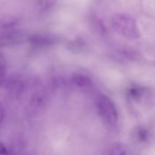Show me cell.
Here are the masks:
<instances>
[{
  "mask_svg": "<svg viewBox=\"0 0 155 155\" xmlns=\"http://www.w3.org/2000/svg\"><path fill=\"white\" fill-rule=\"evenodd\" d=\"M96 109L103 122L110 127H116L119 114L114 102L106 95H98L96 99Z\"/></svg>",
  "mask_w": 155,
  "mask_h": 155,
  "instance_id": "cell-2",
  "label": "cell"
},
{
  "mask_svg": "<svg viewBox=\"0 0 155 155\" xmlns=\"http://www.w3.org/2000/svg\"><path fill=\"white\" fill-rule=\"evenodd\" d=\"M111 27L117 33L127 39H136L140 36L136 19L129 15L122 13L113 15Z\"/></svg>",
  "mask_w": 155,
  "mask_h": 155,
  "instance_id": "cell-1",
  "label": "cell"
},
{
  "mask_svg": "<svg viewBox=\"0 0 155 155\" xmlns=\"http://www.w3.org/2000/svg\"><path fill=\"white\" fill-rule=\"evenodd\" d=\"M57 39L52 35L48 34H36L30 38L31 43L38 46H47L51 45L56 42Z\"/></svg>",
  "mask_w": 155,
  "mask_h": 155,
  "instance_id": "cell-7",
  "label": "cell"
},
{
  "mask_svg": "<svg viewBox=\"0 0 155 155\" xmlns=\"http://www.w3.org/2000/svg\"><path fill=\"white\" fill-rule=\"evenodd\" d=\"M0 155H8V149L1 142H0Z\"/></svg>",
  "mask_w": 155,
  "mask_h": 155,
  "instance_id": "cell-14",
  "label": "cell"
},
{
  "mask_svg": "<svg viewBox=\"0 0 155 155\" xmlns=\"http://www.w3.org/2000/svg\"><path fill=\"white\" fill-rule=\"evenodd\" d=\"M71 82L80 89H87L92 85V80L89 76L81 73H74L71 76Z\"/></svg>",
  "mask_w": 155,
  "mask_h": 155,
  "instance_id": "cell-6",
  "label": "cell"
},
{
  "mask_svg": "<svg viewBox=\"0 0 155 155\" xmlns=\"http://www.w3.org/2000/svg\"><path fill=\"white\" fill-rule=\"evenodd\" d=\"M30 111L33 114H37L42 110L45 106V100L43 94L41 92H35L29 101Z\"/></svg>",
  "mask_w": 155,
  "mask_h": 155,
  "instance_id": "cell-5",
  "label": "cell"
},
{
  "mask_svg": "<svg viewBox=\"0 0 155 155\" xmlns=\"http://www.w3.org/2000/svg\"><path fill=\"white\" fill-rule=\"evenodd\" d=\"M127 147L122 142H114L107 150L105 155H127Z\"/></svg>",
  "mask_w": 155,
  "mask_h": 155,
  "instance_id": "cell-9",
  "label": "cell"
},
{
  "mask_svg": "<svg viewBox=\"0 0 155 155\" xmlns=\"http://www.w3.org/2000/svg\"><path fill=\"white\" fill-rule=\"evenodd\" d=\"M26 147V140L21 134L16 135L11 142L8 155H21Z\"/></svg>",
  "mask_w": 155,
  "mask_h": 155,
  "instance_id": "cell-4",
  "label": "cell"
},
{
  "mask_svg": "<svg viewBox=\"0 0 155 155\" xmlns=\"http://www.w3.org/2000/svg\"><path fill=\"white\" fill-rule=\"evenodd\" d=\"M19 22L18 17L12 15H5L0 19V25L3 28H12Z\"/></svg>",
  "mask_w": 155,
  "mask_h": 155,
  "instance_id": "cell-10",
  "label": "cell"
},
{
  "mask_svg": "<svg viewBox=\"0 0 155 155\" xmlns=\"http://www.w3.org/2000/svg\"><path fill=\"white\" fill-rule=\"evenodd\" d=\"M135 136H137V139L141 142H146L150 136L149 131L145 127H139L136 131L135 130Z\"/></svg>",
  "mask_w": 155,
  "mask_h": 155,
  "instance_id": "cell-12",
  "label": "cell"
},
{
  "mask_svg": "<svg viewBox=\"0 0 155 155\" xmlns=\"http://www.w3.org/2000/svg\"><path fill=\"white\" fill-rule=\"evenodd\" d=\"M5 108H4V106L0 103V126L1 124H2L3 120H4V118H5Z\"/></svg>",
  "mask_w": 155,
  "mask_h": 155,
  "instance_id": "cell-15",
  "label": "cell"
},
{
  "mask_svg": "<svg viewBox=\"0 0 155 155\" xmlns=\"http://www.w3.org/2000/svg\"><path fill=\"white\" fill-rule=\"evenodd\" d=\"M90 26L92 30L96 34L103 36L107 33V29H106L105 24H104L102 20L98 18L96 15H92L90 17Z\"/></svg>",
  "mask_w": 155,
  "mask_h": 155,
  "instance_id": "cell-8",
  "label": "cell"
},
{
  "mask_svg": "<svg viewBox=\"0 0 155 155\" xmlns=\"http://www.w3.org/2000/svg\"><path fill=\"white\" fill-rule=\"evenodd\" d=\"M5 89L8 95L12 98H19L24 91L25 84L22 77L19 74H12L6 78L4 83Z\"/></svg>",
  "mask_w": 155,
  "mask_h": 155,
  "instance_id": "cell-3",
  "label": "cell"
},
{
  "mask_svg": "<svg viewBox=\"0 0 155 155\" xmlns=\"http://www.w3.org/2000/svg\"><path fill=\"white\" fill-rule=\"evenodd\" d=\"M56 1L57 0H38V10L41 12H48L54 7V5L56 4Z\"/></svg>",
  "mask_w": 155,
  "mask_h": 155,
  "instance_id": "cell-11",
  "label": "cell"
},
{
  "mask_svg": "<svg viewBox=\"0 0 155 155\" xmlns=\"http://www.w3.org/2000/svg\"><path fill=\"white\" fill-rule=\"evenodd\" d=\"M6 75V64L2 58H0V86L4 84L5 81Z\"/></svg>",
  "mask_w": 155,
  "mask_h": 155,
  "instance_id": "cell-13",
  "label": "cell"
}]
</instances>
